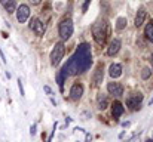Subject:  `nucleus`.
Here are the masks:
<instances>
[{"label":"nucleus","mask_w":153,"mask_h":142,"mask_svg":"<svg viewBox=\"0 0 153 142\" xmlns=\"http://www.w3.org/2000/svg\"><path fill=\"white\" fill-rule=\"evenodd\" d=\"M92 65V53H91V46L88 43H82L76 49L73 56L67 61L64 65L65 71L68 76H77L85 71H88Z\"/></svg>","instance_id":"nucleus-1"},{"label":"nucleus","mask_w":153,"mask_h":142,"mask_svg":"<svg viewBox=\"0 0 153 142\" xmlns=\"http://www.w3.org/2000/svg\"><path fill=\"white\" fill-rule=\"evenodd\" d=\"M92 36H94V40H95L97 45L102 46L105 43V40L108 37V24H107L105 19L98 21V22L94 24V27H92Z\"/></svg>","instance_id":"nucleus-2"},{"label":"nucleus","mask_w":153,"mask_h":142,"mask_svg":"<svg viewBox=\"0 0 153 142\" xmlns=\"http://www.w3.org/2000/svg\"><path fill=\"white\" fill-rule=\"evenodd\" d=\"M73 30H74V27H73V21L70 18L62 19L58 24V34H59V37L62 40H68L73 36Z\"/></svg>","instance_id":"nucleus-3"},{"label":"nucleus","mask_w":153,"mask_h":142,"mask_svg":"<svg viewBox=\"0 0 153 142\" xmlns=\"http://www.w3.org/2000/svg\"><path fill=\"white\" fill-rule=\"evenodd\" d=\"M64 53H65V46H64V43H62V42L55 43V46H53V49H52V52H51V56H49L51 64L53 67L59 65V62H61Z\"/></svg>","instance_id":"nucleus-4"},{"label":"nucleus","mask_w":153,"mask_h":142,"mask_svg":"<svg viewBox=\"0 0 153 142\" xmlns=\"http://www.w3.org/2000/svg\"><path fill=\"white\" fill-rule=\"evenodd\" d=\"M141 102H143V95L140 92L126 98V107L129 110H132V111H138L141 108Z\"/></svg>","instance_id":"nucleus-5"},{"label":"nucleus","mask_w":153,"mask_h":142,"mask_svg":"<svg viewBox=\"0 0 153 142\" xmlns=\"http://www.w3.org/2000/svg\"><path fill=\"white\" fill-rule=\"evenodd\" d=\"M28 27H30V30H31L36 36H39V37H42V36L45 34V24H43L39 18H31Z\"/></svg>","instance_id":"nucleus-6"},{"label":"nucleus","mask_w":153,"mask_h":142,"mask_svg":"<svg viewBox=\"0 0 153 142\" xmlns=\"http://www.w3.org/2000/svg\"><path fill=\"white\" fill-rule=\"evenodd\" d=\"M15 12H16V21L19 24H24L30 18V7H28V4H21Z\"/></svg>","instance_id":"nucleus-7"},{"label":"nucleus","mask_w":153,"mask_h":142,"mask_svg":"<svg viewBox=\"0 0 153 142\" xmlns=\"http://www.w3.org/2000/svg\"><path fill=\"white\" fill-rule=\"evenodd\" d=\"M107 90H108V93L113 95V96H122L123 95V86L120 83L111 82V83L107 85Z\"/></svg>","instance_id":"nucleus-8"},{"label":"nucleus","mask_w":153,"mask_h":142,"mask_svg":"<svg viewBox=\"0 0 153 142\" xmlns=\"http://www.w3.org/2000/svg\"><path fill=\"white\" fill-rule=\"evenodd\" d=\"M82 95H83V86L80 83H74L71 86V89H70V99L79 101L82 98Z\"/></svg>","instance_id":"nucleus-9"},{"label":"nucleus","mask_w":153,"mask_h":142,"mask_svg":"<svg viewBox=\"0 0 153 142\" xmlns=\"http://www.w3.org/2000/svg\"><path fill=\"white\" fill-rule=\"evenodd\" d=\"M123 113H125V108H123L122 102L114 101V102L111 104V117H113L114 120H117V118H119Z\"/></svg>","instance_id":"nucleus-10"},{"label":"nucleus","mask_w":153,"mask_h":142,"mask_svg":"<svg viewBox=\"0 0 153 142\" xmlns=\"http://www.w3.org/2000/svg\"><path fill=\"white\" fill-rule=\"evenodd\" d=\"M102 77H104V65L102 64H98L95 71H94V76H92V82L95 86L101 85L102 83Z\"/></svg>","instance_id":"nucleus-11"},{"label":"nucleus","mask_w":153,"mask_h":142,"mask_svg":"<svg viewBox=\"0 0 153 142\" xmlns=\"http://www.w3.org/2000/svg\"><path fill=\"white\" fill-rule=\"evenodd\" d=\"M120 50V40L119 39H113L108 45V49H107V55L108 56H114L117 52Z\"/></svg>","instance_id":"nucleus-12"},{"label":"nucleus","mask_w":153,"mask_h":142,"mask_svg":"<svg viewBox=\"0 0 153 142\" xmlns=\"http://www.w3.org/2000/svg\"><path fill=\"white\" fill-rule=\"evenodd\" d=\"M146 15H147L146 9H144V7H140L138 12H137V15H135V19H134L135 27H141V25H143V22H144V19H146Z\"/></svg>","instance_id":"nucleus-13"},{"label":"nucleus","mask_w":153,"mask_h":142,"mask_svg":"<svg viewBox=\"0 0 153 142\" xmlns=\"http://www.w3.org/2000/svg\"><path fill=\"white\" fill-rule=\"evenodd\" d=\"M108 74L113 77V79H117L122 76V65L120 64H111L110 68H108Z\"/></svg>","instance_id":"nucleus-14"},{"label":"nucleus","mask_w":153,"mask_h":142,"mask_svg":"<svg viewBox=\"0 0 153 142\" xmlns=\"http://www.w3.org/2000/svg\"><path fill=\"white\" fill-rule=\"evenodd\" d=\"M68 77V74H67V71H65V68L62 67L61 68V71L58 73V76H56V82H58V86H59V90L62 92L64 90V82H65V79Z\"/></svg>","instance_id":"nucleus-15"},{"label":"nucleus","mask_w":153,"mask_h":142,"mask_svg":"<svg viewBox=\"0 0 153 142\" xmlns=\"http://www.w3.org/2000/svg\"><path fill=\"white\" fill-rule=\"evenodd\" d=\"M97 105H98L100 110H105L108 107V98H107V95L100 93L97 96Z\"/></svg>","instance_id":"nucleus-16"},{"label":"nucleus","mask_w":153,"mask_h":142,"mask_svg":"<svg viewBox=\"0 0 153 142\" xmlns=\"http://www.w3.org/2000/svg\"><path fill=\"white\" fill-rule=\"evenodd\" d=\"M144 36L147 37V40L153 43V21H150L149 24H146V28H144Z\"/></svg>","instance_id":"nucleus-17"},{"label":"nucleus","mask_w":153,"mask_h":142,"mask_svg":"<svg viewBox=\"0 0 153 142\" xmlns=\"http://www.w3.org/2000/svg\"><path fill=\"white\" fill-rule=\"evenodd\" d=\"M4 9L7 13H13L16 10V0H6L4 1Z\"/></svg>","instance_id":"nucleus-18"},{"label":"nucleus","mask_w":153,"mask_h":142,"mask_svg":"<svg viewBox=\"0 0 153 142\" xmlns=\"http://www.w3.org/2000/svg\"><path fill=\"white\" fill-rule=\"evenodd\" d=\"M125 27H126V18H123V16L117 18V21H116V28H117V30H123Z\"/></svg>","instance_id":"nucleus-19"},{"label":"nucleus","mask_w":153,"mask_h":142,"mask_svg":"<svg viewBox=\"0 0 153 142\" xmlns=\"http://www.w3.org/2000/svg\"><path fill=\"white\" fill-rule=\"evenodd\" d=\"M150 74H152V70H150L149 67H146V68H143V71H141V79L147 80V79L150 77Z\"/></svg>","instance_id":"nucleus-20"},{"label":"nucleus","mask_w":153,"mask_h":142,"mask_svg":"<svg viewBox=\"0 0 153 142\" xmlns=\"http://www.w3.org/2000/svg\"><path fill=\"white\" fill-rule=\"evenodd\" d=\"M18 89H19V95H21V96H25V92H24V86H22V82H21V79H18Z\"/></svg>","instance_id":"nucleus-21"},{"label":"nucleus","mask_w":153,"mask_h":142,"mask_svg":"<svg viewBox=\"0 0 153 142\" xmlns=\"http://www.w3.org/2000/svg\"><path fill=\"white\" fill-rule=\"evenodd\" d=\"M43 90H45L46 93L49 95L51 98H52V96H53V92H52V89H51V88H49V86H43Z\"/></svg>","instance_id":"nucleus-22"},{"label":"nucleus","mask_w":153,"mask_h":142,"mask_svg":"<svg viewBox=\"0 0 153 142\" xmlns=\"http://www.w3.org/2000/svg\"><path fill=\"white\" fill-rule=\"evenodd\" d=\"M30 135H31V136L36 135V124H31V126H30Z\"/></svg>","instance_id":"nucleus-23"},{"label":"nucleus","mask_w":153,"mask_h":142,"mask_svg":"<svg viewBox=\"0 0 153 142\" xmlns=\"http://www.w3.org/2000/svg\"><path fill=\"white\" fill-rule=\"evenodd\" d=\"M89 3H91V0H85V4H83V7H82V10H83V12H86V9H88Z\"/></svg>","instance_id":"nucleus-24"},{"label":"nucleus","mask_w":153,"mask_h":142,"mask_svg":"<svg viewBox=\"0 0 153 142\" xmlns=\"http://www.w3.org/2000/svg\"><path fill=\"white\" fill-rule=\"evenodd\" d=\"M40 1H42V0H30V3H31V4H39Z\"/></svg>","instance_id":"nucleus-25"},{"label":"nucleus","mask_w":153,"mask_h":142,"mask_svg":"<svg viewBox=\"0 0 153 142\" xmlns=\"http://www.w3.org/2000/svg\"><path fill=\"white\" fill-rule=\"evenodd\" d=\"M0 56H1V61H3V62H6V58H4V55H3L1 49H0Z\"/></svg>","instance_id":"nucleus-26"},{"label":"nucleus","mask_w":153,"mask_h":142,"mask_svg":"<svg viewBox=\"0 0 153 142\" xmlns=\"http://www.w3.org/2000/svg\"><path fill=\"white\" fill-rule=\"evenodd\" d=\"M91 139H92V136H91V135L88 133V135H86V142H89V141H91Z\"/></svg>","instance_id":"nucleus-27"},{"label":"nucleus","mask_w":153,"mask_h":142,"mask_svg":"<svg viewBox=\"0 0 153 142\" xmlns=\"http://www.w3.org/2000/svg\"><path fill=\"white\" fill-rule=\"evenodd\" d=\"M150 62H152V67H153V53L150 55Z\"/></svg>","instance_id":"nucleus-28"},{"label":"nucleus","mask_w":153,"mask_h":142,"mask_svg":"<svg viewBox=\"0 0 153 142\" xmlns=\"http://www.w3.org/2000/svg\"><path fill=\"white\" fill-rule=\"evenodd\" d=\"M146 142H153V138H150V139H147Z\"/></svg>","instance_id":"nucleus-29"},{"label":"nucleus","mask_w":153,"mask_h":142,"mask_svg":"<svg viewBox=\"0 0 153 142\" xmlns=\"http://www.w3.org/2000/svg\"><path fill=\"white\" fill-rule=\"evenodd\" d=\"M150 104H153V96H152V99H150Z\"/></svg>","instance_id":"nucleus-30"}]
</instances>
